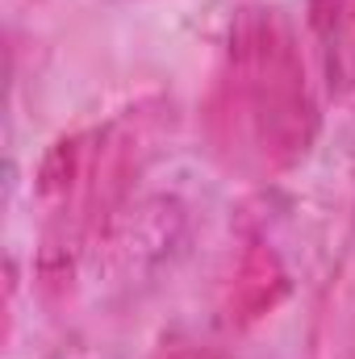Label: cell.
I'll return each instance as SVG.
<instances>
[{"label":"cell","instance_id":"1","mask_svg":"<svg viewBox=\"0 0 355 359\" xmlns=\"http://www.w3.org/2000/svg\"><path fill=\"white\" fill-rule=\"evenodd\" d=\"M213 126L217 142L255 168H280L305 151L314 100L293 38L272 13H251L234 25L217 76Z\"/></svg>","mask_w":355,"mask_h":359},{"label":"cell","instance_id":"2","mask_svg":"<svg viewBox=\"0 0 355 359\" xmlns=\"http://www.w3.org/2000/svg\"><path fill=\"white\" fill-rule=\"evenodd\" d=\"M309 25L335 88H355V0H309Z\"/></svg>","mask_w":355,"mask_h":359}]
</instances>
